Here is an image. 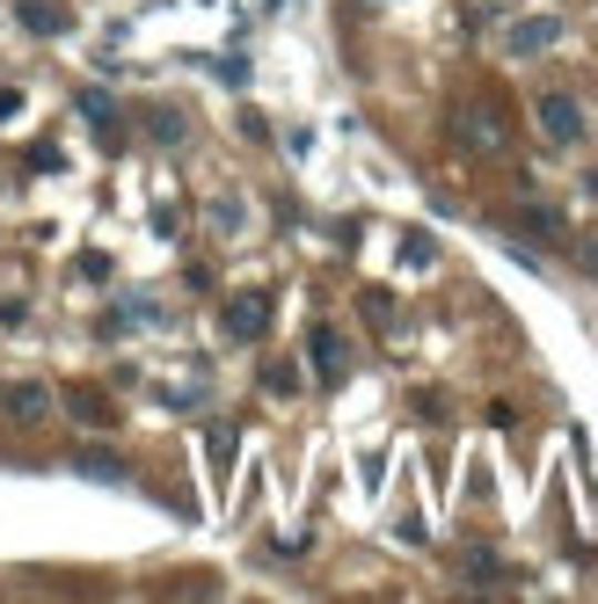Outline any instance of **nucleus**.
<instances>
[{"label": "nucleus", "mask_w": 598, "mask_h": 604, "mask_svg": "<svg viewBox=\"0 0 598 604\" xmlns=\"http://www.w3.org/2000/svg\"><path fill=\"white\" fill-rule=\"evenodd\" d=\"M73 467H81V473H95V481H124V459H117V451H81Z\"/></svg>", "instance_id": "nucleus-9"}, {"label": "nucleus", "mask_w": 598, "mask_h": 604, "mask_svg": "<svg viewBox=\"0 0 598 604\" xmlns=\"http://www.w3.org/2000/svg\"><path fill=\"white\" fill-rule=\"evenodd\" d=\"M453 132H460L467 154H504L511 146V124H504V110H496L489 95H467V103L453 110Z\"/></svg>", "instance_id": "nucleus-1"}, {"label": "nucleus", "mask_w": 598, "mask_h": 604, "mask_svg": "<svg viewBox=\"0 0 598 604\" xmlns=\"http://www.w3.org/2000/svg\"><path fill=\"white\" fill-rule=\"evenodd\" d=\"M73 110H81V117L103 132V146H117V138H124V117H117V103H110L103 87H81V95H73Z\"/></svg>", "instance_id": "nucleus-7"}, {"label": "nucleus", "mask_w": 598, "mask_h": 604, "mask_svg": "<svg viewBox=\"0 0 598 604\" xmlns=\"http://www.w3.org/2000/svg\"><path fill=\"white\" fill-rule=\"evenodd\" d=\"M533 117H540V132L555 138V146H577L584 138V110H577V95H563V87H547L540 103H533Z\"/></svg>", "instance_id": "nucleus-2"}, {"label": "nucleus", "mask_w": 598, "mask_h": 604, "mask_svg": "<svg viewBox=\"0 0 598 604\" xmlns=\"http://www.w3.org/2000/svg\"><path fill=\"white\" fill-rule=\"evenodd\" d=\"M307 357H315V372H321L329 386L351 372V350H343V335H336L329 321H315V335H307Z\"/></svg>", "instance_id": "nucleus-4"}, {"label": "nucleus", "mask_w": 598, "mask_h": 604, "mask_svg": "<svg viewBox=\"0 0 598 604\" xmlns=\"http://www.w3.org/2000/svg\"><path fill=\"white\" fill-rule=\"evenodd\" d=\"M402 256L409 270H431V233H402Z\"/></svg>", "instance_id": "nucleus-13"}, {"label": "nucleus", "mask_w": 598, "mask_h": 604, "mask_svg": "<svg viewBox=\"0 0 598 604\" xmlns=\"http://www.w3.org/2000/svg\"><path fill=\"white\" fill-rule=\"evenodd\" d=\"M584 262H591V277H598V233H591V241H584Z\"/></svg>", "instance_id": "nucleus-17"}, {"label": "nucleus", "mask_w": 598, "mask_h": 604, "mask_svg": "<svg viewBox=\"0 0 598 604\" xmlns=\"http://www.w3.org/2000/svg\"><path fill=\"white\" fill-rule=\"evenodd\" d=\"M16 22L30 37H66L73 30V8H66V0H16Z\"/></svg>", "instance_id": "nucleus-5"}, {"label": "nucleus", "mask_w": 598, "mask_h": 604, "mask_svg": "<svg viewBox=\"0 0 598 604\" xmlns=\"http://www.w3.org/2000/svg\"><path fill=\"white\" fill-rule=\"evenodd\" d=\"M146 124H154V138H168V146H176V138H183V117H176V110H154V117H146Z\"/></svg>", "instance_id": "nucleus-14"}, {"label": "nucleus", "mask_w": 598, "mask_h": 604, "mask_svg": "<svg viewBox=\"0 0 598 604\" xmlns=\"http://www.w3.org/2000/svg\"><path fill=\"white\" fill-rule=\"evenodd\" d=\"M0 400H8V415H16V423H44V415H52V386H44V379H16Z\"/></svg>", "instance_id": "nucleus-8"}, {"label": "nucleus", "mask_w": 598, "mask_h": 604, "mask_svg": "<svg viewBox=\"0 0 598 604\" xmlns=\"http://www.w3.org/2000/svg\"><path fill=\"white\" fill-rule=\"evenodd\" d=\"M212 467H219V481L234 473V430H212Z\"/></svg>", "instance_id": "nucleus-12"}, {"label": "nucleus", "mask_w": 598, "mask_h": 604, "mask_svg": "<svg viewBox=\"0 0 598 604\" xmlns=\"http://www.w3.org/2000/svg\"><path fill=\"white\" fill-rule=\"evenodd\" d=\"M511 59H533V52H547V44H563V22L555 15H526V22H511Z\"/></svg>", "instance_id": "nucleus-6"}, {"label": "nucleus", "mask_w": 598, "mask_h": 604, "mask_svg": "<svg viewBox=\"0 0 598 604\" xmlns=\"http://www.w3.org/2000/svg\"><path fill=\"white\" fill-rule=\"evenodd\" d=\"M73 415H81V423H110L117 408H110L103 394H89V386H73Z\"/></svg>", "instance_id": "nucleus-10"}, {"label": "nucleus", "mask_w": 598, "mask_h": 604, "mask_svg": "<svg viewBox=\"0 0 598 604\" xmlns=\"http://www.w3.org/2000/svg\"><path fill=\"white\" fill-rule=\"evenodd\" d=\"M219 321H227V335H234V343H256V335L270 329V292H264V284H248V292H234Z\"/></svg>", "instance_id": "nucleus-3"}, {"label": "nucleus", "mask_w": 598, "mask_h": 604, "mask_svg": "<svg viewBox=\"0 0 598 604\" xmlns=\"http://www.w3.org/2000/svg\"><path fill=\"white\" fill-rule=\"evenodd\" d=\"M518 226H526V233H540V241H555V233H563V219H555V211H540V205L518 211Z\"/></svg>", "instance_id": "nucleus-11"}, {"label": "nucleus", "mask_w": 598, "mask_h": 604, "mask_svg": "<svg viewBox=\"0 0 598 604\" xmlns=\"http://www.w3.org/2000/svg\"><path fill=\"white\" fill-rule=\"evenodd\" d=\"M270 394H299V372H292V364H270Z\"/></svg>", "instance_id": "nucleus-15"}, {"label": "nucleus", "mask_w": 598, "mask_h": 604, "mask_svg": "<svg viewBox=\"0 0 598 604\" xmlns=\"http://www.w3.org/2000/svg\"><path fill=\"white\" fill-rule=\"evenodd\" d=\"M16 110H22V95H16V87H0V117H16Z\"/></svg>", "instance_id": "nucleus-16"}]
</instances>
